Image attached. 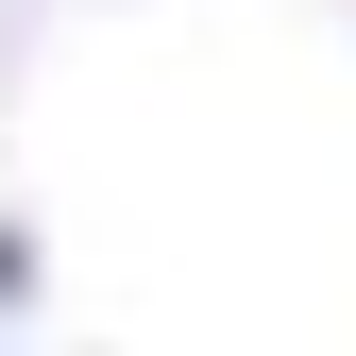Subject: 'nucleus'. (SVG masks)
Segmentation results:
<instances>
[{
    "label": "nucleus",
    "mask_w": 356,
    "mask_h": 356,
    "mask_svg": "<svg viewBox=\"0 0 356 356\" xmlns=\"http://www.w3.org/2000/svg\"><path fill=\"white\" fill-rule=\"evenodd\" d=\"M0 305H34V238H17V220H0Z\"/></svg>",
    "instance_id": "f257e3e1"
}]
</instances>
